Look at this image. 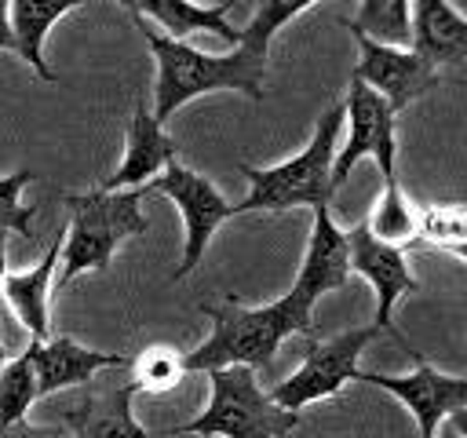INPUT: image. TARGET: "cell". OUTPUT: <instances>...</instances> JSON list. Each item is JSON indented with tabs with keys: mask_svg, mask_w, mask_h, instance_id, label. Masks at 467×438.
I'll return each instance as SVG.
<instances>
[{
	"mask_svg": "<svg viewBox=\"0 0 467 438\" xmlns=\"http://www.w3.org/2000/svg\"><path fill=\"white\" fill-rule=\"evenodd\" d=\"M62 245H66V226L51 237V245H47V252H44V259L36 266H29L22 274H4V281H0V296H7L15 318L26 325V332L36 343H44L47 328H51V321H47V296H51V285H55Z\"/></svg>",
	"mask_w": 467,
	"mask_h": 438,
	"instance_id": "9a60e30c",
	"label": "cell"
},
{
	"mask_svg": "<svg viewBox=\"0 0 467 438\" xmlns=\"http://www.w3.org/2000/svg\"><path fill=\"white\" fill-rule=\"evenodd\" d=\"M7 361H11V354H7V347H4V343H0V369H4V365H7Z\"/></svg>",
	"mask_w": 467,
	"mask_h": 438,
	"instance_id": "4dcf8cb0",
	"label": "cell"
},
{
	"mask_svg": "<svg viewBox=\"0 0 467 438\" xmlns=\"http://www.w3.org/2000/svg\"><path fill=\"white\" fill-rule=\"evenodd\" d=\"M7 274V234H0V281Z\"/></svg>",
	"mask_w": 467,
	"mask_h": 438,
	"instance_id": "f1b7e54d",
	"label": "cell"
},
{
	"mask_svg": "<svg viewBox=\"0 0 467 438\" xmlns=\"http://www.w3.org/2000/svg\"><path fill=\"white\" fill-rule=\"evenodd\" d=\"M416 372L405 376H383V372H358L361 383H372L387 394H394L398 402H405V409L416 416L420 438H434L438 427L456 412L467 409V376H445L438 372L420 350H412Z\"/></svg>",
	"mask_w": 467,
	"mask_h": 438,
	"instance_id": "9c48e42d",
	"label": "cell"
},
{
	"mask_svg": "<svg viewBox=\"0 0 467 438\" xmlns=\"http://www.w3.org/2000/svg\"><path fill=\"white\" fill-rule=\"evenodd\" d=\"M434 438H460V434H456V431H452V427H449V423H441V427H438V434H434Z\"/></svg>",
	"mask_w": 467,
	"mask_h": 438,
	"instance_id": "f546056e",
	"label": "cell"
},
{
	"mask_svg": "<svg viewBox=\"0 0 467 438\" xmlns=\"http://www.w3.org/2000/svg\"><path fill=\"white\" fill-rule=\"evenodd\" d=\"M343 110H347L350 131H347V142L336 150V161H332V190H339L347 182L350 168L361 157H376V164L383 172V186L398 182V175H394V153H398L394 124H398V113L372 88L354 84V80H350V95H347Z\"/></svg>",
	"mask_w": 467,
	"mask_h": 438,
	"instance_id": "ba28073f",
	"label": "cell"
},
{
	"mask_svg": "<svg viewBox=\"0 0 467 438\" xmlns=\"http://www.w3.org/2000/svg\"><path fill=\"white\" fill-rule=\"evenodd\" d=\"M139 190H142V197L146 193H164L179 204V215L186 223V245H182V263L175 266L171 277H186L201 263V256H204L212 234L219 230V223H226L234 215V204L215 190V182L208 175H201V172H193L179 161H171L153 182H146Z\"/></svg>",
	"mask_w": 467,
	"mask_h": 438,
	"instance_id": "52a82bcc",
	"label": "cell"
},
{
	"mask_svg": "<svg viewBox=\"0 0 467 438\" xmlns=\"http://www.w3.org/2000/svg\"><path fill=\"white\" fill-rule=\"evenodd\" d=\"M0 51H15V36H11V22H7V4L0 0Z\"/></svg>",
	"mask_w": 467,
	"mask_h": 438,
	"instance_id": "4316f807",
	"label": "cell"
},
{
	"mask_svg": "<svg viewBox=\"0 0 467 438\" xmlns=\"http://www.w3.org/2000/svg\"><path fill=\"white\" fill-rule=\"evenodd\" d=\"M409 11H412V44H409V51H416L431 69L467 58V18L452 4L416 0V4H409Z\"/></svg>",
	"mask_w": 467,
	"mask_h": 438,
	"instance_id": "e0dca14e",
	"label": "cell"
},
{
	"mask_svg": "<svg viewBox=\"0 0 467 438\" xmlns=\"http://www.w3.org/2000/svg\"><path fill=\"white\" fill-rule=\"evenodd\" d=\"M350 277V245H347V230H339L328 215V208H314V226H310V241H306V256L303 266L292 281L288 292H296L306 307H314L325 292L343 288Z\"/></svg>",
	"mask_w": 467,
	"mask_h": 438,
	"instance_id": "7c38bea8",
	"label": "cell"
},
{
	"mask_svg": "<svg viewBox=\"0 0 467 438\" xmlns=\"http://www.w3.org/2000/svg\"><path fill=\"white\" fill-rule=\"evenodd\" d=\"M306 0H263L252 15V22L241 29L237 47H230L226 55H204L197 47H190L186 40H171L164 33H157L146 18L131 15L135 26L142 29L153 58H157V84H153V120L164 128V120L186 106L197 95L208 91H244L248 99H263V80H266V55H270V40L274 33L296 18L299 11H306Z\"/></svg>",
	"mask_w": 467,
	"mask_h": 438,
	"instance_id": "6da1fadb",
	"label": "cell"
},
{
	"mask_svg": "<svg viewBox=\"0 0 467 438\" xmlns=\"http://www.w3.org/2000/svg\"><path fill=\"white\" fill-rule=\"evenodd\" d=\"M343 26L350 33L368 36L372 44H383V47L409 51V44H412V11L405 0H365L358 7V15L347 18Z\"/></svg>",
	"mask_w": 467,
	"mask_h": 438,
	"instance_id": "ffe728a7",
	"label": "cell"
},
{
	"mask_svg": "<svg viewBox=\"0 0 467 438\" xmlns=\"http://www.w3.org/2000/svg\"><path fill=\"white\" fill-rule=\"evenodd\" d=\"M347 245H350V270H358L372 288H376V328L379 332H390V339L401 347V350H409V358H412V343L394 328V321H390V314H394V303L401 299V296H409V292H416L420 288V281L412 277V270H409V263H405V248H394V245H383V241H376L372 234H368V226H365V219L354 226V230H347Z\"/></svg>",
	"mask_w": 467,
	"mask_h": 438,
	"instance_id": "30bf717a",
	"label": "cell"
},
{
	"mask_svg": "<svg viewBox=\"0 0 467 438\" xmlns=\"http://www.w3.org/2000/svg\"><path fill=\"white\" fill-rule=\"evenodd\" d=\"M456 256H460V259H467V245H463V248H456Z\"/></svg>",
	"mask_w": 467,
	"mask_h": 438,
	"instance_id": "1f68e13d",
	"label": "cell"
},
{
	"mask_svg": "<svg viewBox=\"0 0 467 438\" xmlns=\"http://www.w3.org/2000/svg\"><path fill=\"white\" fill-rule=\"evenodd\" d=\"M29 182H33L29 168H18L15 175H0V234H22V237L33 234L36 208L22 204V190Z\"/></svg>",
	"mask_w": 467,
	"mask_h": 438,
	"instance_id": "d4e9b609",
	"label": "cell"
},
{
	"mask_svg": "<svg viewBox=\"0 0 467 438\" xmlns=\"http://www.w3.org/2000/svg\"><path fill=\"white\" fill-rule=\"evenodd\" d=\"M139 391L128 383L109 387V391H88L69 412L66 427L73 438H153L131 412V398Z\"/></svg>",
	"mask_w": 467,
	"mask_h": 438,
	"instance_id": "2e32d148",
	"label": "cell"
},
{
	"mask_svg": "<svg viewBox=\"0 0 467 438\" xmlns=\"http://www.w3.org/2000/svg\"><path fill=\"white\" fill-rule=\"evenodd\" d=\"M434 248H463L467 245V201H441L416 212V241Z\"/></svg>",
	"mask_w": 467,
	"mask_h": 438,
	"instance_id": "603a6c76",
	"label": "cell"
},
{
	"mask_svg": "<svg viewBox=\"0 0 467 438\" xmlns=\"http://www.w3.org/2000/svg\"><path fill=\"white\" fill-rule=\"evenodd\" d=\"M124 7L139 18L161 22V29H168L164 36H171V40H182L190 33H215L230 47H237V40H241V29H234L226 22V11L234 7V0H219L215 7H201V4H190V0H142V4L128 0Z\"/></svg>",
	"mask_w": 467,
	"mask_h": 438,
	"instance_id": "ac0fdd59",
	"label": "cell"
},
{
	"mask_svg": "<svg viewBox=\"0 0 467 438\" xmlns=\"http://www.w3.org/2000/svg\"><path fill=\"white\" fill-rule=\"evenodd\" d=\"M365 226L383 245H394V248H405L409 245L412 248V241H416V208L405 201V193H401L398 182L383 186V193H379L372 215L365 219Z\"/></svg>",
	"mask_w": 467,
	"mask_h": 438,
	"instance_id": "7402d4cb",
	"label": "cell"
},
{
	"mask_svg": "<svg viewBox=\"0 0 467 438\" xmlns=\"http://www.w3.org/2000/svg\"><path fill=\"white\" fill-rule=\"evenodd\" d=\"M142 190H91V193H69V226H66V245L58 259L55 285L62 288L84 270H106L117 245L128 237H139L150 230L146 215L139 212Z\"/></svg>",
	"mask_w": 467,
	"mask_h": 438,
	"instance_id": "277c9868",
	"label": "cell"
},
{
	"mask_svg": "<svg viewBox=\"0 0 467 438\" xmlns=\"http://www.w3.org/2000/svg\"><path fill=\"white\" fill-rule=\"evenodd\" d=\"M175 161V142L164 135V128L153 120V113L146 110V102H135L131 124H128V146H124V161L117 164V172L99 186L106 193L117 190H139L146 182H153L168 164Z\"/></svg>",
	"mask_w": 467,
	"mask_h": 438,
	"instance_id": "5bb4252c",
	"label": "cell"
},
{
	"mask_svg": "<svg viewBox=\"0 0 467 438\" xmlns=\"http://www.w3.org/2000/svg\"><path fill=\"white\" fill-rule=\"evenodd\" d=\"M354 40L361 47V58H358L350 80L372 88L394 113L405 110L412 99H420L434 84V69L416 51L383 47V44H372L368 36H361V33H354Z\"/></svg>",
	"mask_w": 467,
	"mask_h": 438,
	"instance_id": "8fae6325",
	"label": "cell"
},
{
	"mask_svg": "<svg viewBox=\"0 0 467 438\" xmlns=\"http://www.w3.org/2000/svg\"><path fill=\"white\" fill-rule=\"evenodd\" d=\"M33 369H36V394H55L62 387H80L88 380H95L102 369H120L131 358L124 354H109V350H88L69 336H55V339H29L26 347Z\"/></svg>",
	"mask_w": 467,
	"mask_h": 438,
	"instance_id": "4fadbf2b",
	"label": "cell"
},
{
	"mask_svg": "<svg viewBox=\"0 0 467 438\" xmlns=\"http://www.w3.org/2000/svg\"><path fill=\"white\" fill-rule=\"evenodd\" d=\"M36 398H40L36 394V369H33L29 354L22 350L0 369V431L11 423H22Z\"/></svg>",
	"mask_w": 467,
	"mask_h": 438,
	"instance_id": "cb8c5ba5",
	"label": "cell"
},
{
	"mask_svg": "<svg viewBox=\"0 0 467 438\" xmlns=\"http://www.w3.org/2000/svg\"><path fill=\"white\" fill-rule=\"evenodd\" d=\"M445 423H449V427H452L460 438H467V409H456V412H452Z\"/></svg>",
	"mask_w": 467,
	"mask_h": 438,
	"instance_id": "83f0119b",
	"label": "cell"
},
{
	"mask_svg": "<svg viewBox=\"0 0 467 438\" xmlns=\"http://www.w3.org/2000/svg\"><path fill=\"white\" fill-rule=\"evenodd\" d=\"M376 336H379V328L376 325H365V328H347V332H339L332 339H310L303 365L288 380H281V383H274L266 391L270 402L281 405V409H288V412H299L310 402H321V398L339 394L343 383L358 380V372H361L358 369V358L365 354V347Z\"/></svg>",
	"mask_w": 467,
	"mask_h": 438,
	"instance_id": "8992f818",
	"label": "cell"
},
{
	"mask_svg": "<svg viewBox=\"0 0 467 438\" xmlns=\"http://www.w3.org/2000/svg\"><path fill=\"white\" fill-rule=\"evenodd\" d=\"M201 314L212 321V336L186 354V372H215L226 365H248L259 372L270 369L281 339L314 332V307H306L296 292H285L270 307H241L226 296L215 307L201 303Z\"/></svg>",
	"mask_w": 467,
	"mask_h": 438,
	"instance_id": "7a4b0ae2",
	"label": "cell"
},
{
	"mask_svg": "<svg viewBox=\"0 0 467 438\" xmlns=\"http://www.w3.org/2000/svg\"><path fill=\"white\" fill-rule=\"evenodd\" d=\"M128 369H131V387L135 391L164 394V391L179 387V380L186 376V354L168 347V343H150L128 361Z\"/></svg>",
	"mask_w": 467,
	"mask_h": 438,
	"instance_id": "44dd1931",
	"label": "cell"
},
{
	"mask_svg": "<svg viewBox=\"0 0 467 438\" xmlns=\"http://www.w3.org/2000/svg\"><path fill=\"white\" fill-rule=\"evenodd\" d=\"M0 438H66L62 427H36V423H11L0 431Z\"/></svg>",
	"mask_w": 467,
	"mask_h": 438,
	"instance_id": "484cf974",
	"label": "cell"
},
{
	"mask_svg": "<svg viewBox=\"0 0 467 438\" xmlns=\"http://www.w3.org/2000/svg\"><path fill=\"white\" fill-rule=\"evenodd\" d=\"M343 102L332 106L328 113H321L310 142L274 164V168H252V164H241V175H248V197L241 204H234V215H244V212H285V208H299V204H310V208H328L332 201V161H336V139H339V128H343Z\"/></svg>",
	"mask_w": 467,
	"mask_h": 438,
	"instance_id": "3957f363",
	"label": "cell"
},
{
	"mask_svg": "<svg viewBox=\"0 0 467 438\" xmlns=\"http://www.w3.org/2000/svg\"><path fill=\"white\" fill-rule=\"evenodd\" d=\"M73 7H80V0H11V4H7V22H11V36H15V55L26 58V66H29L40 80H47V84H55V73H51L47 62H44V36H47V29H51L58 18H66Z\"/></svg>",
	"mask_w": 467,
	"mask_h": 438,
	"instance_id": "d6986e66",
	"label": "cell"
},
{
	"mask_svg": "<svg viewBox=\"0 0 467 438\" xmlns=\"http://www.w3.org/2000/svg\"><path fill=\"white\" fill-rule=\"evenodd\" d=\"M212 398L201 416L157 434H197V438H285L299 427V412H288L270 402L259 387V376L248 365H226L208 372Z\"/></svg>",
	"mask_w": 467,
	"mask_h": 438,
	"instance_id": "5b68a950",
	"label": "cell"
}]
</instances>
